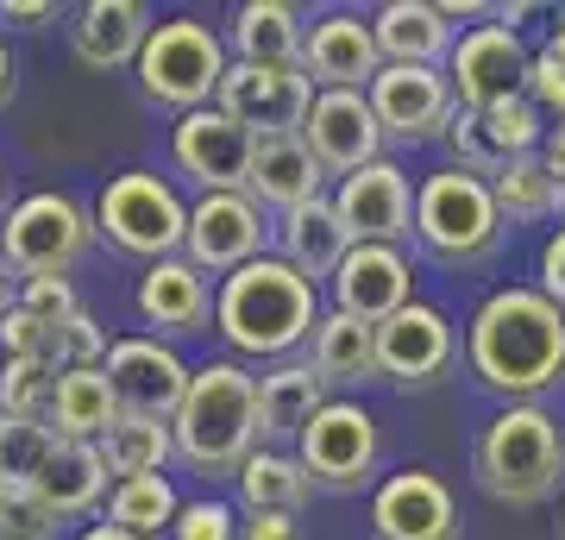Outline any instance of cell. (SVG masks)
Returning <instances> with one entry per match:
<instances>
[{
  "label": "cell",
  "mask_w": 565,
  "mask_h": 540,
  "mask_svg": "<svg viewBox=\"0 0 565 540\" xmlns=\"http://www.w3.org/2000/svg\"><path fill=\"white\" fill-rule=\"evenodd\" d=\"M13 100V57H7V44H0V107Z\"/></svg>",
  "instance_id": "cell-49"
},
{
  "label": "cell",
  "mask_w": 565,
  "mask_h": 540,
  "mask_svg": "<svg viewBox=\"0 0 565 540\" xmlns=\"http://www.w3.org/2000/svg\"><path fill=\"white\" fill-rule=\"evenodd\" d=\"M177 516H182V497L163 472H151V478H120L114 497H107V528H126V534H139V540L170 534Z\"/></svg>",
  "instance_id": "cell-34"
},
{
  "label": "cell",
  "mask_w": 565,
  "mask_h": 540,
  "mask_svg": "<svg viewBox=\"0 0 565 540\" xmlns=\"http://www.w3.org/2000/svg\"><path fill=\"white\" fill-rule=\"evenodd\" d=\"M13 308H25V315H39V320H76L82 315L70 277H32V283H20V301H13Z\"/></svg>",
  "instance_id": "cell-42"
},
{
  "label": "cell",
  "mask_w": 565,
  "mask_h": 540,
  "mask_svg": "<svg viewBox=\"0 0 565 540\" xmlns=\"http://www.w3.org/2000/svg\"><path fill=\"white\" fill-rule=\"evenodd\" d=\"M63 521L44 509V497L32 484H13L7 497H0V540H51Z\"/></svg>",
  "instance_id": "cell-40"
},
{
  "label": "cell",
  "mask_w": 565,
  "mask_h": 540,
  "mask_svg": "<svg viewBox=\"0 0 565 540\" xmlns=\"http://www.w3.org/2000/svg\"><path fill=\"white\" fill-rule=\"evenodd\" d=\"M63 333H70V320H39L25 308H13L0 320V359H32V364L63 371Z\"/></svg>",
  "instance_id": "cell-39"
},
{
  "label": "cell",
  "mask_w": 565,
  "mask_h": 540,
  "mask_svg": "<svg viewBox=\"0 0 565 540\" xmlns=\"http://www.w3.org/2000/svg\"><path fill=\"white\" fill-rule=\"evenodd\" d=\"M321 177H327V163L308 151L302 133L296 139H264L258 158H252L245 195L258 201V208H277V221H282V214H296L308 201H321Z\"/></svg>",
  "instance_id": "cell-26"
},
{
  "label": "cell",
  "mask_w": 565,
  "mask_h": 540,
  "mask_svg": "<svg viewBox=\"0 0 565 540\" xmlns=\"http://www.w3.org/2000/svg\"><path fill=\"white\" fill-rule=\"evenodd\" d=\"M541 296H553L565 308V226L541 245Z\"/></svg>",
  "instance_id": "cell-44"
},
{
  "label": "cell",
  "mask_w": 565,
  "mask_h": 540,
  "mask_svg": "<svg viewBox=\"0 0 565 540\" xmlns=\"http://www.w3.org/2000/svg\"><path fill=\"white\" fill-rule=\"evenodd\" d=\"M559 540H565V502H559Z\"/></svg>",
  "instance_id": "cell-53"
},
{
  "label": "cell",
  "mask_w": 565,
  "mask_h": 540,
  "mask_svg": "<svg viewBox=\"0 0 565 540\" xmlns=\"http://www.w3.org/2000/svg\"><path fill=\"white\" fill-rule=\"evenodd\" d=\"M546 133H553L546 114L527 95H515V100H503V107H484V114H478V107H459L452 126H446V145H452V163H459V170L497 182L515 158H541Z\"/></svg>",
  "instance_id": "cell-9"
},
{
  "label": "cell",
  "mask_w": 565,
  "mask_h": 540,
  "mask_svg": "<svg viewBox=\"0 0 565 540\" xmlns=\"http://www.w3.org/2000/svg\"><path fill=\"white\" fill-rule=\"evenodd\" d=\"M333 208H340L352 245H396L403 252V240H415V189H408V170H396L390 158L364 163L359 177H340Z\"/></svg>",
  "instance_id": "cell-16"
},
{
  "label": "cell",
  "mask_w": 565,
  "mask_h": 540,
  "mask_svg": "<svg viewBox=\"0 0 565 540\" xmlns=\"http://www.w3.org/2000/svg\"><path fill=\"white\" fill-rule=\"evenodd\" d=\"M264 208L252 195H202L189 208V240H182V258L195 271H245L252 258H264Z\"/></svg>",
  "instance_id": "cell-17"
},
{
  "label": "cell",
  "mask_w": 565,
  "mask_h": 540,
  "mask_svg": "<svg viewBox=\"0 0 565 540\" xmlns=\"http://www.w3.org/2000/svg\"><path fill=\"white\" fill-rule=\"evenodd\" d=\"M277 245H282V264L302 271L308 283H333L340 277V264L352 258V233H345L340 208H333L327 195L308 201V208H296V214H282Z\"/></svg>",
  "instance_id": "cell-27"
},
{
  "label": "cell",
  "mask_w": 565,
  "mask_h": 540,
  "mask_svg": "<svg viewBox=\"0 0 565 540\" xmlns=\"http://www.w3.org/2000/svg\"><path fill=\"white\" fill-rule=\"evenodd\" d=\"M145 39H151V13L139 0H88L70 13V51L88 70H139Z\"/></svg>",
  "instance_id": "cell-24"
},
{
  "label": "cell",
  "mask_w": 565,
  "mask_h": 540,
  "mask_svg": "<svg viewBox=\"0 0 565 540\" xmlns=\"http://www.w3.org/2000/svg\"><path fill=\"white\" fill-rule=\"evenodd\" d=\"M132 308H139L145 327H158V340H189V333H207L214 289H207V277L189 258H163V264H145Z\"/></svg>",
  "instance_id": "cell-22"
},
{
  "label": "cell",
  "mask_w": 565,
  "mask_h": 540,
  "mask_svg": "<svg viewBox=\"0 0 565 540\" xmlns=\"http://www.w3.org/2000/svg\"><path fill=\"white\" fill-rule=\"evenodd\" d=\"M51 427H57V441H88V446H102L120 427V396L107 383V364H95V371H63L57 402H51Z\"/></svg>",
  "instance_id": "cell-31"
},
{
  "label": "cell",
  "mask_w": 565,
  "mask_h": 540,
  "mask_svg": "<svg viewBox=\"0 0 565 540\" xmlns=\"http://www.w3.org/2000/svg\"><path fill=\"white\" fill-rule=\"evenodd\" d=\"M95 233L114 252H126V258L163 264V258H177L182 240H189V208H182V195L158 170H126L95 201Z\"/></svg>",
  "instance_id": "cell-8"
},
{
  "label": "cell",
  "mask_w": 565,
  "mask_h": 540,
  "mask_svg": "<svg viewBox=\"0 0 565 540\" xmlns=\"http://www.w3.org/2000/svg\"><path fill=\"white\" fill-rule=\"evenodd\" d=\"M315 76L308 70H264V63H233L221 82V114L252 133V139H296L308 126V107H315Z\"/></svg>",
  "instance_id": "cell-10"
},
{
  "label": "cell",
  "mask_w": 565,
  "mask_h": 540,
  "mask_svg": "<svg viewBox=\"0 0 565 540\" xmlns=\"http://www.w3.org/2000/svg\"><path fill=\"white\" fill-rule=\"evenodd\" d=\"M226 44H233V63H264V70H302L308 57L302 13L289 0H245V7H233Z\"/></svg>",
  "instance_id": "cell-25"
},
{
  "label": "cell",
  "mask_w": 565,
  "mask_h": 540,
  "mask_svg": "<svg viewBox=\"0 0 565 540\" xmlns=\"http://www.w3.org/2000/svg\"><path fill=\"white\" fill-rule=\"evenodd\" d=\"M327 378L315 364H277V371H264L258 378V421H264V446H282L315 427V415L327 409Z\"/></svg>",
  "instance_id": "cell-29"
},
{
  "label": "cell",
  "mask_w": 565,
  "mask_h": 540,
  "mask_svg": "<svg viewBox=\"0 0 565 540\" xmlns=\"http://www.w3.org/2000/svg\"><path fill=\"white\" fill-rule=\"evenodd\" d=\"M296 459L308 465L315 490H359L377 472V421L364 402H327L302 434Z\"/></svg>",
  "instance_id": "cell-14"
},
{
  "label": "cell",
  "mask_w": 565,
  "mask_h": 540,
  "mask_svg": "<svg viewBox=\"0 0 565 540\" xmlns=\"http://www.w3.org/2000/svg\"><path fill=\"white\" fill-rule=\"evenodd\" d=\"M57 378H63V371H51V364L0 359V415H13V421H51Z\"/></svg>",
  "instance_id": "cell-38"
},
{
  "label": "cell",
  "mask_w": 565,
  "mask_h": 540,
  "mask_svg": "<svg viewBox=\"0 0 565 540\" xmlns=\"http://www.w3.org/2000/svg\"><path fill=\"white\" fill-rule=\"evenodd\" d=\"M170 453H177V427L170 421H126L102 441V459L114 478H151V472H163L170 465Z\"/></svg>",
  "instance_id": "cell-36"
},
{
  "label": "cell",
  "mask_w": 565,
  "mask_h": 540,
  "mask_svg": "<svg viewBox=\"0 0 565 540\" xmlns=\"http://www.w3.org/2000/svg\"><path fill=\"white\" fill-rule=\"evenodd\" d=\"M239 497H245V516H302V502L315 497V478L296 453L282 446H258L252 459L239 465Z\"/></svg>",
  "instance_id": "cell-32"
},
{
  "label": "cell",
  "mask_w": 565,
  "mask_h": 540,
  "mask_svg": "<svg viewBox=\"0 0 565 540\" xmlns=\"http://www.w3.org/2000/svg\"><path fill=\"white\" fill-rule=\"evenodd\" d=\"M503 208L497 189L484 177H471L459 163L434 170L427 182H415V245L446 271H471L503 245Z\"/></svg>",
  "instance_id": "cell-5"
},
{
  "label": "cell",
  "mask_w": 565,
  "mask_h": 540,
  "mask_svg": "<svg viewBox=\"0 0 565 540\" xmlns=\"http://www.w3.org/2000/svg\"><path fill=\"white\" fill-rule=\"evenodd\" d=\"M546 51H553V57H565V13L553 20V39H546Z\"/></svg>",
  "instance_id": "cell-51"
},
{
  "label": "cell",
  "mask_w": 565,
  "mask_h": 540,
  "mask_svg": "<svg viewBox=\"0 0 565 540\" xmlns=\"http://www.w3.org/2000/svg\"><path fill=\"white\" fill-rule=\"evenodd\" d=\"M107 478H114V472H107L102 446L57 441V453H51V465L39 472V484H32V490L44 497V509H51L57 521H76V516H88L102 497H114V490H107Z\"/></svg>",
  "instance_id": "cell-30"
},
{
  "label": "cell",
  "mask_w": 565,
  "mask_h": 540,
  "mask_svg": "<svg viewBox=\"0 0 565 540\" xmlns=\"http://www.w3.org/2000/svg\"><path fill=\"white\" fill-rule=\"evenodd\" d=\"M471 472L497 502H546L565 478V434L559 421L546 415L541 402H509L497 421H484L478 434V453H471Z\"/></svg>",
  "instance_id": "cell-4"
},
{
  "label": "cell",
  "mask_w": 565,
  "mask_h": 540,
  "mask_svg": "<svg viewBox=\"0 0 565 540\" xmlns=\"http://www.w3.org/2000/svg\"><path fill=\"white\" fill-rule=\"evenodd\" d=\"M177 459L207 472V478H239V465L258 453V378L239 359H214L195 371L189 402L177 409Z\"/></svg>",
  "instance_id": "cell-3"
},
{
  "label": "cell",
  "mask_w": 565,
  "mask_h": 540,
  "mask_svg": "<svg viewBox=\"0 0 565 540\" xmlns=\"http://www.w3.org/2000/svg\"><path fill=\"white\" fill-rule=\"evenodd\" d=\"M107 383H114L126 421H177V409L189 402L195 371L177 359L170 340H114V352H107Z\"/></svg>",
  "instance_id": "cell-15"
},
{
  "label": "cell",
  "mask_w": 565,
  "mask_h": 540,
  "mask_svg": "<svg viewBox=\"0 0 565 540\" xmlns=\"http://www.w3.org/2000/svg\"><path fill=\"white\" fill-rule=\"evenodd\" d=\"M170 151H177L182 177L202 182V195H245V182H252V158H258V139H252L233 114L202 107V114H182V120H177Z\"/></svg>",
  "instance_id": "cell-13"
},
{
  "label": "cell",
  "mask_w": 565,
  "mask_h": 540,
  "mask_svg": "<svg viewBox=\"0 0 565 540\" xmlns=\"http://www.w3.org/2000/svg\"><path fill=\"white\" fill-rule=\"evenodd\" d=\"M0 221H7V177H0Z\"/></svg>",
  "instance_id": "cell-52"
},
{
  "label": "cell",
  "mask_w": 565,
  "mask_h": 540,
  "mask_svg": "<svg viewBox=\"0 0 565 540\" xmlns=\"http://www.w3.org/2000/svg\"><path fill=\"white\" fill-rule=\"evenodd\" d=\"M371 32H377L384 63L440 70V57H452V25H446L440 0H384L371 13Z\"/></svg>",
  "instance_id": "cell-28"
},
{
  "label": "cell",
  "mask_w": 565,
  "mask_h": 540,
  "mask_svg": "<svg viewBox=\"0 0 565 540\" xmlns=\"http://www.w3.org/2000/svg\"><path fill=\"white\" fill-rule=\"evenodd\" d=\"M377 540H459V502L434 472H396L371 497Z\"/></svg>",
  "instance_id": "cell-21"
},
{
  "label": "cell",
  "mask_w": 565,
  "mask_h": 540,
  "mask_svg": "<svg viewBox=\"0 0 565 540\" xmlns=\"http://www.w3.org/2000/svg\"><path fill=\"white\" fill-rule=\"evenodd\" d=\"M527 100H534V107H541L553 126L565 120V57H553V51H534V70H527Z\"/></svg>",
  "instance_id": "cell-43"
},
{
  "label": "cell",
  "mask_w": 565,
  "mask_h": 540,
  "mask_svg": "<svg viewBox=\"0 0 565 540\" xmlns=\"http://www.w3.org/2000/svg\"><path fill=\"white\" fill-rule=\"evenodd\" d=\"M308 364L321 371L327 383H371L384 378V364H377V327H364L352 315H321L315 327V346H308Z\"/></svg>",
  "instance_id": "cell-33"
},
{
  "label": "cell",
  "mask_w": 565,
  "mask_h": 540,
  "mask_svg": "<svg viewBox=\"0 0 565 540\" xmlns=\"http://www.w3.org/2000/svg\"><path fill=\"white\" fill-rule=\"evenodd\" d=\"M44 20H57L51 0H7L0 7V25H44Z\"/></svg>",
  "instance_id": "cell-46"
},
{
  "label": "cell",
  "mask_w": 565,
  "mask_h": 540,
  "mask_svg": "<svg viewBox=\"0 0 565 540\" xmlns=\"http://www.w3.org/2000/svg\"><path fill=\"white\" fill-rule=\"evenodd\" d=\"M88 245H95V214L76 195H57V189L13 201L7 221H0V258H7V271L20 283L70 277Z\"/></svg>",
  "instance_id": "cell-7"
},
{
  "label": "cell",
  "mask_w": 565,
  "mask_h": 540,
  "mask_svg": "<svg viewBox=\"0 0 565 540\" xmlns=\"http://www.w3.org/2000/svg\"><path fill=\"white\" fill-rule=\"evenodd\" d=\"M465 364L497 396L534 402L565 378V308L527 283L484 296L465 327Z\"/></svg>",
  "instance_id": "cell-1"
},
{
  "label": "cell",
  "mask_w": 565,
  "mask_h": 540,
  "mask_svg": "<svg viewBox=\"0 0 565 540\" xmlns=\"http://www.w3.org/2000/svg\"><path fill=\"white\" fill-rule=\"evenodd\" d=\"M541 158H546V170H553V177L565 182V120L553 126V133H546V145H541Z\"/></svg>",
  "instance_id": "cell-47"
},
{
  "label": "cell",
  "mask_w": 565,
  "mask_h": 540,
  "mask_svg": "<svg viewBox=\"0 0 565 540\" xmlns=\"http://www.w3.org/2000/svg\"><path fill=\"white\" fill-rule=\"evenodd\" d=\"M452 352H459L452 320H446L440 308H427V301H408L396 320L377 327V364H384V378L403 383V390H427L434 378H446Z\"/></svg>",
  "instance_id": "cell-19"
},
{
  "label": "cell",
  "mask_w": 565,
  "mask_h": 540,
  "mask_svg": "<svg viewBox=\"0 0 565 540\" xmlns=\"http://www.w3.org/2000/svg\"><path fill=\"white\" fill-rule=\"evenodd\" d=\"M7 490H13V484H7V478H0V497H7Z\"/></svg>",
  "instance_id": "cell-54"
},
{
  "label": "cell",
  "mask_w": 565,
  "mask_h": 540,
  "mask_svg": "<svg viewBox=\"0 0 565 540\" xmlns=\"http://www.w3.org/2000/svg\"><path fill=\"white\" fill-rule=\"evenodd\" d=\"M490 189H497L503 221H515V226L546 221V214H559V208H565V182L546 170V158H515L503 177L490 182Z\"/></svg>",
  "instance_id": "cell-35"
},
{
  "label": "cell",
  "mask_w": 565,
  "mask_h": 540,
  "mask_svg": "<svg viewBox=\"0 0 565 540\" xmlns=\"http://www.w3.org/2000/svg\"><path fill=\"white\" fill-rule=\"evenodd\" d=\"M302 70L315 76V88H371L384 76V51H377V32L359 13H327V20L308 25V57Z\"/></svg>",
  "instance_id": "cell-23"
},
{
  "label": "cell",
  "mask_w": 565,
  "mask_h": 540,
  "mask_svg": "<svg viewBox=\"0 0 565 540\" xmlns=\"http://www.w3.org/2000/svg\"><path fill=\"white\" fill-rule=\"evenodd\" d=\"M321 327V296L302 271L282 258H252L245 271L221 277L214 289V333H221L239 359H289L296 346H315Z\"/></svg>",
  "instance_id": "cell-2"
},
{
  "label": "cell",
  "mask_w": 565,
  "mask_h": 540,
  "mask_svg": "<svg viewBox=\"0 0 565 540\" xmlns=\"http://www.w3.org/2000/svg\"><path fill=\"white\" fill-rule=\"evenodd\" d=\"M226 70H233V57H226L221 32L182 13V20H158V25H151L145 57H139V88H145V100H158V107L202 114V107L221 100Z\"/></svg>",
  "instance_id": "cell-6"
},
{
  "label": "cell",
  "mask_w": 565,
  "mask_h": 540,
  "mask_svg": "<svg viewBox=\"0 0 565 540\" xmlns=\"http://www.w3.org/2000/svg\"><path fill=\"white\" fill-rule=\"evenodd\" d=\"M371 95V114L384 126V139L396 145H427L446 139V126L459 114V95L446 70H415V63H384V76L364 88Z\"/></svg>",
  "instance_id": "cell-12"
},
{
  "label": "cell",
  "mask_w": 565,
  "mask_h": 540,
  "mask_svg": "<svg viewBox=\"0 0 565 540\" xmlns=\"http://www.w3.org/2000/svg\"><path fill=\"white\" fill-rule=\"evenodd\" d=\"M415 301V271L396 245H352V258L333 277V308L364 327H384Z\"/></svg>",
  "instance_id": "cell-20"
},
{
  "label": "cell",
  "mask_w": 565,
  "mask_h": 540,
  "mask_svg": "<svg viewBox=\"0 0 565 540\" xmlns=\"http://www.w3.org/2000/svg\"><path fill=\"white\" fill-rule=\"evenodd\" d=\"M302 139L340 177H359L364 163H384V126L371 114V95H359V88H321L308 107Z\"/></svg>",
  "instance_id": "cell-18"
},
{
  "label": "cell",
  "mask_w": 565,
  "mask_h": 540,
  "mask_svg": "<svg viewBox=\"0 0 565 540\" xmlns=\"http://www.w3.org/2000/svg\"><path fill=\"white\" fill-rule=\"evenodd\" d=\"M527 70H534V51H527L522 32L503 25V20L471 25V32L452 44V57H446V82H452L459 107H478V114L527 95Z\"/></svg>",
  "instance_id": "cell-11"
},
{
  "label": "cell",
  "mask_w": 565,
  "mask_h": 540,
  "mask_svg": "<svg viewBox=\"0 0 565 540\" xmlns=\"http://www.w3.org/2000/svg\"><path fill=\"white\" fill-rule=\"evenodd\" d=\"M13 301H20V289H13V271H7V258H0V320L13 315Z\"/></svg>",
  "instance_id": "cell-48"
},
{
  "label": "cell",
  "mask_w": 565,
  "mask_h": 540,
  "mask_svg": "<svg viewBox=\"0 0 565 540\" xmlns=\"http://www.w3.org/2000/svg\"><path fill=\"white\" fill-rule=\"evenodd\" d=\"M51 453H57V427H51V421L0 415V478L7 484H39Z\"/></svg>",
  "instance_id": "cell-37"
},
{
  "label": "cell",
  "mask_w": 565,
  "mask_h": 540,
  "mask_svg": "<svg viewBox=\"0 0 565 540\" xmlns=\"http://www.w3.org/2000/svg\"><path fill=\"white\" fill-rule=\"evenodd\" d=\"M82 540H139V534H126V528H107V521H102V528H88Z\"/></svg>",
  "instance_id": "cell-50"
},
{
  "label": "cell",
  "mask_w": 565,
  "mask_h": 540,
  "mask_svg": "<svg viewBox=\"0 0 565 540\" xmlns=\"http://www.w3.org/2000/svg\"><path fill=\"white\" fill-rule=\"evenodd\" d=\"M239 540H302V528H296V516H245Z\"/></svg>",
  "instance_id": "cell-45"
},
{
  "label": "cell",
  "mask_w": 565,
  "mask_h": 540,
  "mask_svg": "<svg viewBox=\"0 0 565 540\" xmlns=\"http://www.w3.org/2000/svg\"><path fill=\"white\" fill-rule=\"evenodd\" d=\"M170 540H239V521H233V509L214 497L202 502H182L177 528H170Z\"/></svg>",
  "instance_id": "cell-41"
}]
</instances>
